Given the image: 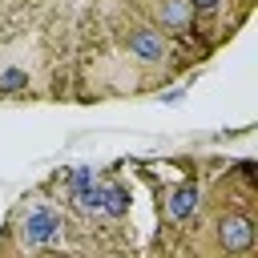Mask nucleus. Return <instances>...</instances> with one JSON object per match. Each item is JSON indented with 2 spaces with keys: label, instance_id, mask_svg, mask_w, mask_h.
Wrapping results in <instances>:
<instances>
[{
  "label": "nucleus",
  "instance_id": "obj_1",
  "mask_svg": "<svg viewBox=\"0 0 258 258\" xmlns=\"http://www.w3.org/2000/svg\"><path fill=\"white\" fill-rule=\"evenodd\" d=\"M60 230H64V218H60L52 206H32V210L24 214V222H20V238H24L28 250H40V246L56 242Z\"/></svg>",
  "mask_w": 258,
  "mask_h": 258
},
{
  "label": "nucleus",
  "instance_id": "obj_2",
  "mask_svg": "<svg viewBox=\"0 0 258 258\" xmlns=\"http://www.w3.org/2000/svg\"><path fill=\"white\" fill-rule=\"evenodd\" d=\"M129 52L141 56V60H149V64H161L169 56V40H165L161 28H133L129 32Z\"/></svg>",
  "mask_w": 258,
  "mask_h": 258
},
{
  "label": "nucleus",
  "instance_id": "obj_3",
  "mask_svg": "<svg viewBox=\"0 0 258 258\" xmlns=\"http://www.w3.org/2000/svg\"><path fill=\"white\" fill-rule=\"evenodd\" d=\"M218 242H222L230 254L250 250V246H254V222H250V218H242V214L222 218V222H218Z\"/></svg>",
  "mask_w": 258,
  "mask_h": 258
},
{
  "label": "nucleus",
  "instance_id": "obj_4",
  "mask_svg": "<svg viewBox=\"0 0 258 258\" xmlns=\"http://www.w3.org/2000/svg\"><path fill=\"white\" fill-rule=\"evenodd\" d=\"M69 194H73V202H77L85 214H101V185L93 181V169H89V165L73 169V177H69Z\"/></svg>",
  "mask_w": 258,
  "mask_h": 258
},
{
  "label": "nucleus",
  "instance_id": "obj_5",
  "mask_svg": "<svg viewBox=\"0 0 258 258\" xmlns=\"http://www.w3.org/2000/svg\"><path fill=\"white\" fill-rule=\"evenodd\" d=\"M198 206H202L198 181H185V185H177V189L169 194V202H165V214H169V222H189V218L198 214Z\"/></svg>",
  "mask_w": 258,
  "mask_h": 258
},
{
  "label": "nucleus",
  "instance_id": "obj_6",
  "mask_svg": "<svg viewBox=\"0 0 258 258\" xmlns=\"http://www.w3.org/2000/svg\"><path fill=\"white\" fill-rule=\"evenodd\" d=\"M189 20H194V8L185 0H161V28L169 32H189Z\"/></svg>",
  "mask_w": 258,
  "mask_h": 258
},
{
  "label": "nucleus",
  "instance_id": "obj_7",
  "mask_svg": "<svg viewBox=\"0 0 258 258\" xmlns=\"http://www.w3.org/2000/svg\"><path fill=\"white\" fill-rule=\"evenodd\" d=\"M101 214L125 218L129 214V189L125 185H101Z\"/></svg>",
  "mask_w": 258,
  "mask_h": 258
},
{
  "label": "nucleus",
  "instance_id": "obj_8",
  "mask_svg": "<svg viewBox=\"0 0 258 258\" xmlns=\"http://www.w3.org/2000/svg\"><path fill=\"white\" fill-rule=\"evenodd\" d=\"M28 89V73L24 69H4L0 73V97L4 93H24Z\"/></svg>",
  "mask_w": 258,
  "mask_h": 258
},
{
  "label": "nucleus",
  "instance_id": "obj_9",
  "mask_svg": "<svg viewBox=\"0 0 258 258\" xmlns=\"http://www.w3.org/2000/svg\"><path fill=\"white\" fill-rule=\"evenodd\" d=\"M185 4H189L194 12H214V8L222 4V0H185Z\"/></svg>",
  "mask_w": 258,
  "mask_h": 258
}]
</instances>
